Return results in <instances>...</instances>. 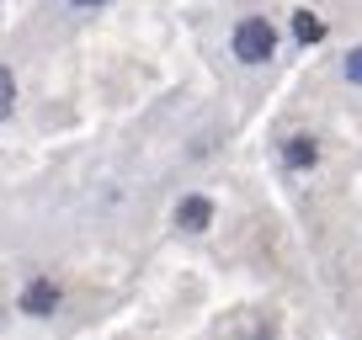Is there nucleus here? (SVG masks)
<instances>
[{
	"label": "nucleus",
	"instance_id": "nucleus-3",
	"mask_svg": "<svg viewBox=\"0 0 362 340\" xmlns=\"http://www.w3.org/2000/svg\"><path fill=\"white\" fill-rule=\"evenodd\" d=\"M208 224H214V202H208V197H181L176 229H187V234H203Z\"/></svg>",
	"mask_w": 362,
	"mask_h": 340
},
{
	"label": "nucleus",
	"instance_id": "nucleus-5",
	"mask_svg": "<svg viewBox=\"0 0 362 340\" xmlns=\"http://www.w3.org/2000/svg\"><path fill=\"white\" fill-rule=\"evenodd\" d=\"M293 32H298V43H320V37H325V22L309 16V11H298L293 16Z\"/></svg>",
	"mask_w": 362,
	"mask_h": 340
},
{
	"label": "nucleus",
	"instance_id": "nucleus-2",
	"mask_svg": "<svg viewBox=\"0 0 362 340\" xmlns=\"http://www.w3.org/2000/svg\"><path fill=\"white\" fill-rule=\"evenodd\" d=\"M54 308H59V287L48 282V277H37V282H27V293H22V314L43 319V314H54Z\"/></svg>",
	"mask_w": 362,
	"mask_h": 340
},
{
	"label": "nucleus",
	"instance_id": "nucleus-1",
	"mask_svg": "<svg viewBox=\"0 0 362 340\" xmlns=\"http://www.w3.org/2000/svg\"><path fill=\"white\" fill-rule=\"evenodd\" d=\"M272 48H277V32H272L267 16H245V22L235 27V59L240 64H267Z\"/></svg>",
	"mask_w": 362,
	"mask_h": 340
},
{
	"label": "nucleus",
	"instance_id": "nucleus-7",
	"mask_svg": "<svg viewBox=\"0 0 362 340\" xmlns=\"http://www.w3.org/2000/svg\"><path fill=\"white\" fill-rule=\"evenodd\" d=\"M346 80H357V85H362V54H351V59H346Z\"/></svg>",
	"mask_w": 362,
	"mask_h": 340
},
{
	"label": "nucleus",
	"instance_id": "nucleus-4",
	"mask_svg": "<svg viewBox=\"0 0 362 340\" xmlns=\"http://www.w3.org/2000/svg\"><path fill=\"white\" fill-rule=\"evenodd\" d=\"M283 159H288V165H293V170H304V165H315V159H320V149H315V138L293 133V138H288V144H283Z\"/></svg>",
	"mask_w": 362,
	"mask_h": 340
},
{
	"label": "nucleus",
	"instance_id": "nucleus-8",
	"mask_svg": "<svg viewBox=\"0 0 362 340\" xmlns=\"http://www.w3.org/2000/svg\"><path fill=\"white\" fill-rule=\"evenodd\" d=\"M75 6H102V0H75Z\"/></svg>",
	"mask_w": 362,
	"mask_h": 340
},
{
	"label": "nucleus",
	"instance_id": "nucleus-6",
	"mask_svg": "<svg viewBox=\"0 0 362 340\" xmlns=\"http://www.w3.org/2000/svg\"><path fill=\"white\" fill-rule=\"evenodd\" d=\"M11 96H16V85H11V69H0V117L11 112Z\"/></svg>",
	"mask_w": 362,
	"mask_h": 340
}]
</instances>
